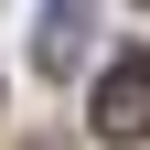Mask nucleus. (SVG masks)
<instances>
[{
  "mask_svg": "<svg viewBox=\"0 0 150 150\" xmlns=\"http://www.w3.org/2000/svg\"><path fill=\"white\" fill-rule=\"evenodd\" d=\"M139 11H150V0H139Z\"/></svg>",
  "mask_w": 150,
  "mask_h": 150,
  "instance_id": "nucleus-3",
  "label": "nucleus"
},
{
  "mask_svg": "<svg viewBox=\"0 0 150 150\" xmlns=\"http://www.w3.org/2000/svg\"><path fill=\"white\" fill-rule=\"evenodd\" d=\"M86 43H97V0H43L32 64H43V75H86Z\"/></svg>",
  "mask_w": 150,
  "mask_h": 150,
  "instance_id": "nucleus-2",
  "label": "nucleus"
},
{
  "mask_svg": "<svg viewBox=\"0 0 150 150\" xmlns=\"http://www.w3.org/2000/svg\"><path fill=\"white\" fill-rule=\"evenodd\" d=\"M97 139H150V54H118L97 75V107H86Z\"/></svg>",
  "mask_w": 150,
  "mask_h": 150,
  "instance_id": "nucleus-1",
  "label": "nucleus"
}]
</instances>
